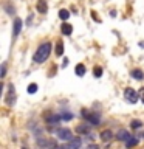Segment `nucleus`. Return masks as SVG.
I'll list each match as a JSON object with an SVG mask.
<instances>
[{
	"label": "nucleus",
	"mask_w": 144,
	"mask_h": 149,
	"mask_svg": "<svg viewBox=\"0 0 144 149\" xmlns=\"http://www.w3.org/2000/svg\"><path fill=\"white\" fill-rule=\"evenodd\" d=\"M62 53H64V44L62 42H57V47H56V54L57 56H62Z\"/></svg>",
	"instance_id": "obj_16"
},
{
	"label": "nucleus",
	"mask_w": 144,
	"mask_h": 149,
	"mask_svg": "<svg viewBox=\"0 0 144 149\" xmlns=\"http://www.w3.org/2000/svg\"><path fill=\"white\" fill-rule=\"evenodd\" d=\"M50 53H51V44H50V42H44V44H42L39 48H37V51H36L34 62H37V64L45 62L46 58L50 56Z\"/></svg>",
	"instance_id": "obj_1"
},
{
	"label": "nucleus",
	"mask_w": 144,
	"mask_h": 149,
	"mask_svg": "<svg viewBox=\"0 0 144 149\" xmlns=\"http://www.w3.org/2000/svg\"><path fill=\"white\" fill-rule=\"evenodd\" d=\"M118 140H119V141H129V140H130V134L127 132V130H119V132H118Z\"/></svg>",
	"instance_id": "obj_8"
},
{
	"label": "nucleus",
	"mask_w": 144,
	"mask_h": 149,
	"mask_svg": "<svg viewBox=\"0 0 144 149\" xmlns=\"http://www.w3.org/2000/svg\"><path fill=\"white\" fill-rule=\"evenodd\" d=\"M76 132L78 134H88V132H90V127H88L87 124H79L76 127Z\"/></svg>",
	"instance_id": "obj_11"
},
{
	"label": "nucleus",
	"mask_w": 144,
	"mask_h": 149,
	"mask_svg": "<svg viewBox=\"0 0 144 149\" xmlns=\"http://www.w3.org/2000/svg\"><path fill=\"white\" fill-rule=\"evenodd\" d=\"M60 118H62V120H71L73 115L71 113H64V115H60Z\"/></svg>",
	"instance_id": "obj_21"
},
{
	"label": "nucleus",
	"mask_w": 144,
	"mask_h": 149,
	"mask_svg": "<svg viewBox=\"0 0 144 149\" xmlns=\"http://www.w3.org/2000/svg\"><path fill=\"white\" fill-rule=\"evenodd\" d=\"M36 8H37V13H40V14H45V13H46V9H48V6H46V2H45V0H37Z\"/></svg>",
	"instance_id": "obj_5"
},
{
	"label": "nucleus",
	"mask_w": 144,
	"mask_h": 149,
	"mask_svg": "<svg viewBox=\"0 0 144 149\" xmlns=\"http://www.w3.org/2000/svg\"><path fill=\"white\" fill-rule=\"evenodd\" d=\"M130 126H132L133 129H139V127L143 126V123H141L139 120H133V121H132V124H130Z\"/></svg>",
	"instance_id": "obj_19"
},
{
	"label": "nucleus",
	"mask_w": 144,
	"mask_h": 149,
	"mask_svg": "<svg viewBox=\"0 0 144 149\" xmlns=\"http://www.w3.org/2000/svg\"><path fill=\"white\" fill-rule=\"evenodd\" d=\"M76 74H78V76H84V74H85V65H84V64H78L76 65Z\"/></svg>",
	"instance_id": "obj_12"
},
{
	"label": "nucleus",
	"mask_w": 144,
	"mask_h": 149,
	"mask_svg": "<svg viewBox=\"0 0 144 149\" xmlns=\"http://www.w3.org/2000/svg\"><path fill=\"white\" fill-rule=\"evenodd\" d=\"M93 73H95L96 78H101L102 76V68L101 67H95V68H93Z\"/></svg>",
	"instance_id": "obj_20"
},
{
	"label": "nucleus",
	"mask_w": 144,
	"mask_h": 149,
	"mask_svg": "<svg viewBox=\"0 0 144 149\" xmlns=\"http://www.w3.org/2000/svg\"><path fill=\"white\" fill-rule=\"evenodd\" d=\"M60 120H62V118H60V116L59 115H50L48 116V118H46V121H48V123L50 124H54V123H59V121Z\"/></svg>",
	"instance_id": "obj_13"
},
{
	"label": "nucleus",
	"mask_w": 144,
	"mask_h": 149,
	"mask_svg": "<svg viewBox=\"0 0 144 149\" xmlns=\"http://www.w3.org/2000/svg\"><path fill=\"white\" fill-rule=\"evenodd\" d=\"M111 137H113V134H111V130H109V129H105V130H102V132H101V138L104 140V141L111 140Z\"/></svg>",
	"instance_id": "obj_10"
},
{
	"label": "nucleus",
	"mask_w": 144,
	"mask_h": 149,
	"mask_svg": "<svg viewBox=\"0 0 144 149\" xmlns=\"http://www.w3.org/2000/svg\"><path fill=\"white\" fill-rule=\"evenodd\" d=\"M20 30H22V19H16V20H14V37L16 36H19V33H20Z\"/></svg>",
	"instance_id": "obj_6"
},
{
	"label": "nucleus",
	"mask_w": 144,
	"mask_h": 149,
	"mask_svg": "<svg viewBox=\"0 0 144 149\" xmlns=\"http://www.w3.org/2000/svg\"><path fill=\"white\" fill-rule=\"evenodd\" d=\"M82 116L87 118V121L93 126H98L99 124V116L98 115H93V113H87V110H82Z\"/></svg>",
	"instance_id": "obj_4"
},
{
	"label": "nucleus",
	"mask_w": 144,
	"mask_h": 149,
	"mask_svg": "<svg viewBox=\"0 0 144 149\" xmlns=\"http://www.w3.org/2000/svg\"><path fill=\"white\" fill-rule=\"evenodd\" d=\"M60 30H62V34H65V36H70L71 34V31H73V26L70 25V23H62V26H60Z\"/></svg>",
	"instance_id": "obj_7"
},
{
	"label": "nucleus",
	"mask_w": 144,
	"mask_h": 149,
	"mask_svg": "<svg viewBox=\"0 0 144 149\" xmlns=\"http://www.w3.org/2000/svg\"><path fill=\"white\" fill-rule=\"evenodd\" d=\"M125 143H127V148H133V146H136V144H138V140L136 138H130L129 141H125Z\"/></svg>",
	"instance_id": "obj_18"
},
{
	"label": "nucleus",
	"mask_w": 144,
	"mask_h": 149,
	"mask_svg": "<svg viewBox=\"0 0 144 149\" xmlns=\"http://www.w3.org/2000/svg\"><path fill=\"white\" fill-rule=\"evenodd\" d=\"M56 135L60 138V140H71L73 138V134H71V130L70 129H57L56 130Z\"/></svg>",
	"instance_id": "obj_2"
},
{
	"label": "nucleus",
	"mask_w": 144,
	"mask_h": 149,
	"mask_svg": "<svg viewBox=\"0 0 144 149\" xmlns=\"http://www.w3.org/2000/svg\"><path fill=\"white\" fill-rule=\"evenodd\" d=\"M60 149H71L70 146H60Z\"/></svg>",
	"instance_id": "obj_25"
},
{
	"label": "nucleus",
	"mask_w": 144,
	"mask_h": 149,
	"mask_svg": "<svg viewBox=\"0 0 144 149\" xmlns=\"http://www.w3.org/2000/svg\"><path fill=\"white\" fill-rule=\"evenodd\" d=\"M37 88H39V86H37V84H30V86H28V93H36L37 92Z\"/></svg>",
	"instance_id": "obj_17"
},
{
	"label": "nucleus",
	"mask_w": 144,
	"mask_h": 149,
	"mask_svg": "<svg viewBox=\"0 0 144 149\" xmlns=\"http://www.w3.org/2000/svg\"><path fill=\"white\" fill-rule=\"evenodd\" d=\"M132 76L135 79H144V73L141 72V70H133L132 72Z\"/></svg>",
	"instance_id": "obj_14"
},
{
	"label": "nucleus",
	"mask_w": 144,
	"mask_h": 149,
	"mask_svg": "<svg viewBox=\"0 0 144 149\" xmlns=\"http://www.w3.org/2000/svg\"><path fill=\"white\" fill-rule=\"evenodd\" d=\"M22 149H26V148H22Z\"/></svg>",
	"instance_id": "obj_26"
},
{
	"label": "nucleus",
	"mask_w": 144,
	"mask_h": 149,
	"mask_svg": "<svg viewBox=\"0 0 144 149\" xmlns=\"http://www.w3.org/2000/svg\"><path fill=\"white\" fill-rule=\"evenodd\" d=\"M139 95H141V100H143V102H144V87L139 90Z\"/></svg>",
	"instance_id": "obj_23"
},
{
	"label": "nucleus",
	"mask_w": 144,
	"mask_h": 149,
	"mask_svg": "<svg viewBox=\"0 0 144 149\" xmlns=\"http://www.w3.org/2000/svg\"><path fill=\"white\" fill-rule=\"evenodd\" d=\"M68 146L71 148V149H79L81 148V140L79 138H71V140H68Z\"/></svg>",
	"instance_id": "obj_9"
},
{
	"label": "nucleus",
	"mask_w": 144,
	"mask_h": 149,
	"mask_svg": "<svg viewBox=\"0 0 144 149\" xmlns=\"http://www.w3.org/2000/svg\"><path fill=\"white\" fill-rule=\"evenodd\" d=\"M124 95H125V98L129 100V102H132V104H135V102L138 101V93L133 90V88H125V92H124Z\"/></svg>",
	"instance_id": "obj_3"
},
{
	"label": "nucleus",
	"mask_w": 144,
	"mask_h": 149,
	"mask_svg": "<svg viewBox=\"0 0 144 149\" xmlns=\"http://www.w3.org/2000/svg\"><path fill=\"white\" fill-rule=\"evenodd\" d=\"M88 149H99V148H98L96 144H90V146H88Z\"/></svg>",
	"instance_id": "obj_24"
},
{
	"label": "nucleus",
	"mask_w": 144,
	"mask_h": 149,
	"mask_svg": "<svg viewBox=\"0 0 144 149\" xmlns=\"http://www.w3.org/2000/svg\"><path fill=\"white\" fill-rule=\"evenodd\" d=\"M5 74H6V65H5V64H3V65H2V73H0V76H2V78H3V76H5Z\"/></svg>",
	"instance_id": "obj_22"
},
{
	"label": "nucleus",
	"mask_w": 144,
	"mask_h": 149,
	"mask_svg": "<svg viewBox=\"0 0 144 149\" xmlns=\"http://www.w3.org/2000/svg\"><path fill=\"white\" fill-rule=\"evenodd\" d=\"M59 17L62 19V20H67V19L70 17V13L67 11V9H60V11H59Z\"/></svg>",
	"instance_id": "obj_15"
}]
</instances>
